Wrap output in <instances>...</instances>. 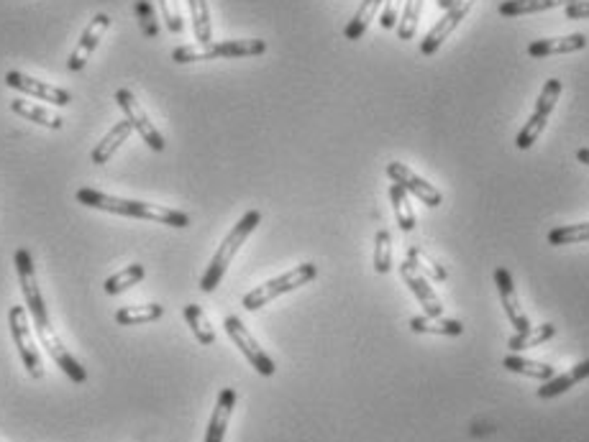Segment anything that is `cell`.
Segmentation results:
<instances>
[{"label":"cell","mask_w":589,"mask_h":442,"mask_svg":"<svg viewBox=\"0 0 589 442\" xmlns=\"http://www.w3.org/2000/svg\"><path fill=\"white\" fill-rule=\"evenodd\" d=\"M14 264L15 274H18V284H21V295H24V302H26V312L31 315V320H34L39 343H42L44 348H46V353L55 358L56 366L69 376V381L85 384V381H87V371H85L83 366H80V361L69 353L67 346L59 340L56 330L52 327V322H49V312H46L44 296L42 292H39V284H36L34 256L28 254L26 248H18L14 256Z\"/></svg>","instance_id":"obj_1"},{"label":"cell","mask_w":589,"mask_h":442,"mask_svg":"<svg viewBox=\"0 0 589 442\" xmlns=\"http://www.w3.org/2000/svg\"><path fill=\"white\" fill-rule=\"evenodd\" d=\"M77 202L85 207H93V210H103V213L121 215V217H138V220H154V223H162L169 228H188L190 226V217L179 210L165 207V205H157V202H138V200H126V197H113L106 192H97V189L83 187L77 189Z\"/></svg>","instance_id":"obj_2"},{"label":"cell","mask_w":589,"mask_h":442,"mask_svg":"<svg viewBox=\"0 0 589 442\" xmlns=\"http://www.w3.org/2000/svg\"><path fill=\"white\" fill-rule=\"evenodd\" d=\"M261 223V213L259 210H249L236 226L231 228V233L223 238V243L218 246V251L216 256L210 258V264H208L206 274L200 276V289L210 295V292H216V286L223 282V276H226V271L231 266V261L236 258V254L241 251V246L247 243V238L257 230V226Z\"/></svg>","instance_id":"obj_3"},{"label":"cell","mask_w":589,"mask_h":442,"mask_svg":"<svg viewBox=\"0 0 589 442\" xmlns=\"http://www.w3.org/2000/svg\"><path fill=\"white\" fill-rule=\"evenodd\" d=\"M318 276V266L316 264H300V266L289 268L288 274L277 276V279H269L267 284H259L257 289H251L249 295H244L241 305L249 309V312H257L264 305H269L272 299L277 296L288 295V292H295L300 289L305 284H310Z\"/></svg>","instance_id":"obj_4"},{"label":"cell","mask_w":589,"mask_h":442,"mask_svg":"<svg viewBox=\"0 0 589 442\" xmlns=\"http://www.w3.org/2000/svg\"><path fill=\"white\" fill-rule=\"evenodd\" d=\"M8 325H11V336H14L15 348H18V356L26 366L28 376L31 378H44V363L42 356H39V348L34 343V336H31V327H28L26 307L14 305L8 309Z\"/></svg>","instance_id":"obj_5"},{"label":"cell","mask_w":589,"mask_h":442,"mask_svg":"<svg viewBox=\"0 0 589 442\" xmlns=\"http://www.w3.org/2000/svg\"><path fill=\"white\" fill-rule=\"evenodd\" d=\"M559 95H562V80H548L543 85V90L538 95V103H535L533 116L528 118V123L521 128V134L515 138V146L518 148H531L538 141V136L543 134L548 118L553 113V107L559 103Z\"/></svg>","instance_id":"obj_6"},{"label":"cell","mask_w":589,"mask_h":442,"mask_svg":"<svg viewBox=\"0 0 589 442\" xmlns=\"http://www.w3.org/2000/svg\"><path fill=\"white\" fill-rule=\"evenodd\" d=\"M116 105L124 110L126 121L131 123V128L141 136V141L151 148V151H165V138L157 131V126L149 121L147 110L141 107V103L137 100V95L131 90H118L116 93Z\"/></svg>","instance_id":"obj_7"},{"label":"cell","mask_w":589,"mask_h":442,"mask_svg":"<svg viewBox=\"0 0 589 442\" xmlns=\"http://www.w3.org/2000/svg\"><path fill=\"white\" fill-rule=\"evenodd\" d=\"M223 327H226V333L231 337L233 343L239 346V350L247 356V361L254 366V371L261 376H274L277 371V366L274 361L267 356V350L261 348L259 343L254 340V336L247 330V325L239 320L236 315H228L226 320H223Z\"/></svg>","instance_id":"obj_8"},{"label":"cell","mask_w":589,"mask_h":442,"mask_svg":"<svg viewBox=\"0 0 589 442\" xmlns=\"http://www.w3.org/2000/svg\"><path fill=\"white\" fill-rule=\"evenodd\" d=\"M5 85L18 90V93L31 95V97H36V100H46V103H52V105L65 107L72 103V95H69L67 90H62V87H56V85H49V82L34 80V77H28L24 72H15V69H11V72L5 75Z\"/></svg>","instance_id":"obj_9"},{"label":"cell","mask_w":589,"mask_h":442,"mask_svg":"<svg viewBox=\"0 0 589 442\" xmlns=\"http://www.w3.org/2000/svg\"><path fill=\"white\" fill-rule=\"evenodd\" d=\"M474 3H477V0H453L452 8L446 11V15H443L439 24H436V26L431 28V31L425 34L423 44H421V52H423L425 56H431V54L439 52L441 44L449 39V36H452L453 28L459 26L462 21H464L466 14L472 11V5H474Z\"/></svg>","instance_id":"obj_10"},{"label":"cell","mask_w":589,"mask_h":442,"mask_svg":"<svg viewBox=\"0 0 589 442\" xmlns=\"http://www.w3.org/2000/svg\"><path fill=\"white\" fill-rule=\"evenodd\" d=\"M387 176H390L395 185H400V187L405 189V192H411L418 200L425 202L428 207H439L441 202H443L439 189L433 187L431 182L421 179L415 172H411L402 161H390V164H387Z\"/></svg>","instance_id":"obj_11"},{"label":"cell","mask_w":589,"mask_h":442,"mask_svg":"<svg viewBox=\"0 0 589 442\" xmlns=\"http://www.w3.org/2000/svg\"><path fill=\"white\" fill-rule=\"evenodd\" d=\"M108 26H110V15L106 14H97L96 18L87 24V28L83 31V36H80V41H77V46H75V52L69 54V59H67L69 72H80V69H85L87 59H90V54L96 52V46L100 44V39H103V34L108 31Z\"/></svg>","instance_id":"obj_12"},{"label":"cell","mask_w":589,"mask_h":442,"mask_svg":"<svg viewBox=\"0 0 589 442\" xmlns=\"http://www.w3.org/2000/svg\"><path fill=\"white\" fill-rule=\"evenodd\" d=\"M494 284H497L500 302H503V307H505L507 320L513 322L515 333H525V330H531L533 325H531V320L525 317V312H523L521 305H518L515 284H513V276H510V271H507L505 266L494 268Z\"/></svg>","instance_id":"obj_13"},{"label":"cell","mask_w":589,"mask_h":442,"mask_svg":"<svg viewBox=\"0 0 589 442\" xmlns=\"http://www.w3.org/2000/svg\"><path fill=\"white\" fill-rule=\"evenodd\" d=\"M400 274H402V282L408 284V289H411L415 299L423 305L425 315L428 317H443V305H441V299L436 296V292L431 289V284L425 279L423 274L418 271V268L412 266L411 261L405 258L402 261V266H400Z\"/></svg>","instance_id":"obj_14"},{"label":"cell","mask_w":589,"mask_h":442,"mask_svg":"<svg viewBox=\"0 0 589 442\" xmlns=\"http://www.w3.org/2000/svg\"><path fill=\"white\" fill-rule=\"evenodd\" d=\"M233 407H236V391L233 389L220 391L218 402H216V409H213V417H210V422H208L206 440L203 442H223L226 429H228V419H231L233 415Z\"/></svg>","instance_id":"obj_15"},{"label":"cell","mask_w":589,"mask_h":442,"mask_svg":"<svg viewBox=\"0 0 589 442\" xmlns=\"http://www.w3.org/2000/svg\"><path fill=\"white\" fill-rule=\"evenodd\" d=\"M210 59H239V56H259L267 52V44L261 39H228V41H210Z\"/></svg>","instance_id":"obj_16"},{"label":"cell","mask_w":589,"mask_h":442,"mask_svg":"<svg viewBox=\"0 0 589 442\" xmlns=\"http://www.w3.org/2000/svg\"><path fill=\"white\" fill-rule=\"evenodd\" d=\"M587 46V36L584 34H569V36H556V39H541L533 41L528 46V54L533 59H543V56H551V54H572L579 52Z\"/></svg>","instance_id":"obj_17"},{"label":"cell","mask_w":589,"mask_h":442,"mask_svg":"<svg viewBox=\"0 0 589 442\" xmlns=\"http://www.w3.org/2000/svg\"><path fill=\"white\" fill-rule=\"evenodd\" d=\"M134 134V128H131V123L128 121H118L113 128H110L108 134L103 136V141H97L96 148L90 151V159L93 164H108L110 156L121 148L124 141H128V136Z\"/></svg>","instance_id":"obj_18"},{"label":"cell","mask_w":589,"mask_h":442,"mask_svg":"<svg viewBox=\"0 0 589 442\" xmlns=\"http://www.w3.org/2000/svg\"><path fill=\"white\" fill-rule=\"evenodd\" d=\"M11 110H14L15 116H21V118H26V121H34L44 126V128H49V131H59L65 121L52 113V110H46V107L36 105L34 100H24V97H14L11 100Z\"/></svg>","instance_id":"obj_19"},{"label":"cell","mask_w":589,"mask_h":442,"mask_svg":"<svg viewBox=\"0 0 589 442\" xmlns=\"http://www.w3.org/2000/svg\"><path fill=\"white\" fill-rule=\"evenodd\" d=\"M589 378V358L584 363H579L574 366L572 371H566L564 376H553V378H548L546 384L538 389V399H553V397H559L564 391H569L572 387H576L579 381H584Z\"/></svg>","instance_id":"obj_20"},{"label":"cell","mask_w":589,"mask_h":442,"mask_svg":"<svg viewBox=\"0 0 589 442\" xmlns=\"http://www.w3.org/2000/svg\"><path fill=\"white\" fill-rule=\"evenodd\" d=\"M412 333H423V336H446L456 337L464 333V325L459 320H446V317H411Z\"/></svg>","instance_id":"obj_21"},{"label":"cell","mask_w":589,"mask_h":442,"mask_svg":"<svg viewBox=\"0 0 589 442\" xmlns=\"http://www.w3.org/2000/svg\"><path fill=\"white\" fill-rule=\"evenodd\" d=\"M574 0H505L500 3V15L505 18H518V15H528V14H541V11H548V8H559V5H569Z\"/></svg>","instance_id":"obj_22"},{"label":"cell","mask_w":589,"mask_h":442,"mask_svg":"<svg viewBox=\"0 0 589 442\" xmlns=\"http://www.w3.org/2000/svg\"><path fill=\"white\" fill-rule=\"evenodd\" d=\"M384 0H361V5H359V11L354 14V18L346 24L343 28V36L349 41H359L364 34H367V28H370L371 18L377 15L380 11V5H382Z\"/></svg>","instance_id":"obj_23"},{"label":"cell","mask_w":589,"mask_h":442,"mask_svg":"<svg viewBox=\"0 0 589 442\" xmlns=\"http://www.w3.org/2000/svg\"><path fill=\"white\" fill-rule=\"evenodd\" d=\"M165 315L162 305H131V307L116 309V322L131 327V325H147V322L159 320Z\"/></svg>","instance_id":"obj_24"},{"label":"cell","mask_w":589,"mask_h":442,"mask_svg":"<svg viewBox=\"0 0 589 442\" xmlns=\"http://www.w3.org/2000/svg\"><path fill=\"white\" fill-rule=\"evenodd\" d=\"M553 336H556V327H553L551 322H546V325L531 327V330H525V333H515V336H510V340H507V348L513 350V353H518V350L535 348V346L546 343V340H551Z\"/></svg>","instance_id":"obj_25"},{"label":"cell","mask_w":589,"mask_h":442,"mask_svg":"<svg viewBox=\"0 0 589 442\" xmlns=\"http://www.w3.org/2000/svg\"><path fill=\"white\" fill-rule=\"evenodd\" d=\"M182 315H185V320H188V325H190L192 336L198 337V343H200V346H213V343H216V330L210 327V322H208L203 307H198V305H188Z\"/></svg>","instance_id":"obj_26"},{"label":"cell","mask_w":589,"mask_h":442,"mask_svg":"<svg viewBox=\"0 0 589 442\" xmlns=\"http://www.w3.org/2000/svg\"><path fill=\"white\" fill-rule=\"evenodd\" d=\"M190 5L192 31L198 44H210L213 41V26H210V11H208V0H188Z\"/></svg>","instance_id":"obj_27"},{"label":"cell","mask_w":589,"mask_h":442,"mask_svg":"<svg viewBox=\"0 0 589 442\" xmlns=\"http://www.w3.org/2000/svg\"><path fill=\"white\" fill-rule=\"evenodd\" d=\"M390 202H392V210H395V217H398L400 228L405 230V233H411L415 228V213H412V205L411 197H408V192L400 187V185H390Z\"/></svg>","instance_id":"obj_28"},{"label":"cell","mask_w":589,"mask_h":442,"mask_svg":"<svg viewBox=\"0 0 589 442\" xmlns=\"http://www.w3.org/2000/svg\"><path fill=\"white\" fill-rule=\"evenodd\" d=\"M507 371H513V374H523V376H531V378H538V381H548V378H553V366H546V363H535V361H525L521 356H515V353H510L505 361H503Z\"/></svg>","instance_id":"obj_29"},{"label":"cell","mask_w":589,"mask_h":442,"mask_svg":"<svg viewBox=\"0 0 589 442\" xmlns=\"http://www.w3.org/2000/svg\"><path fill=\"white\" fill-rule=\"evenodd\" d=\"M144 266L141 264H128L121 271H116V274H110L108 279H106V292L108 295H121L126 289H131L134 284H138L144 279Z\"/></svg>","instance_id":"obj_30"},{"label":"cell","mask_w":589,"mask_h":442,"mask_svg":"<svg viewBox=\"0 0 589 442\" xmlns=\"http://www.w3.org/2000/svg\"><path fill=\"white\" fill-rule=\"evenodd\" d=\"M405 258H408L418 271H423V274H428V276H431V279H436V282H446V279H449L446 268L441 266L439 261H433V258L425 254L423 248H418V246H411Z\"/></svg>","instance_id":"obj_31"},{"label":"cell","mask_w":589,"mask_h":442,"mask_svg":"<svg viewBox=\"0 0 589 442\" xmlns=\"http://www.w3.org/2000/svg\"><path fill=\"white\" fill-rule=\"evenodd\" d=\"M589 241V223H574V226H564V228H553L548 233V243L551 246H569V243H587Z\"/></svg>","instance_id":"obj_32"},{"label":"cell","mask_w":589,"mask_h":442,"mask_svg":"<svg viewBox=\"0 0 589 442\" xmlns=\"http://www.w3.org/2000/svg\"><path fill=\"white\" fill-rule=\"evenodd\" d=\"M421 11H423V0H408L402 18L398 21V36L402 41H411L418 31V21H421Z\"/></svg>","instance_id":"obj_33"},{"label":"cell","mask_w":589,"mask_h":442,"mask_svg":"<svg viewBox=\"0 0 589 442\" xmlns=\"http://www.w3.org/2000/svg\"><path fill=\"white\" fill-rule=\"evenodd\" d=\"M392 268V236L387 230H380L374 238V271L387 274Z\"/></svg>","instance_id":"obj_34"},{"label":"cell","mask_w":589,"mask_h":442,"mask_svg":"<svg viewBox=\"0 0 589 442\" xmlns=\"http://www.w3.org/2000/svg\"><path fill=\"white\" fill-rule=\"evenodd\" d=\"M134 14H137L141 34H144L147 39H159V21H157V11L151 8L149 0H137Z\"/></svg>","instance_id":"obj_35"},{"label":"cell","mask_w":589,"mask_h":442,"mask_svg":"<svg viewBox=\"0 0 589 442\" xmlns=\"http://www.w3.org/2000/svg\"><path fill=\"white\" fill-rule=\"evenodd\" d=\"M159 8H162V18H165L167 28L172 34H182V15H179V3L178 0H159Z\"/></svg>","instance_id":"obj_36"},{"label":"cell","mask_w":589,"mask_h":442,"mask_svg":"<svg viewBox=\"0 0 589 442\" xmlns=\"http://www.w3.org/2000/svg\"><path fill=\"white\" fill-rule=\"evenodd\" d=\"M400 3H402V0H384V11H382V18H380L382 28H395V26H398Z\"/></svg>","instance_id":"obj_37"},{"label":"cell","mask_w":589,"mask_h":442,"mask_svg":"<svg viewBox=\"0 0 589 442\" xmlns=\"http://www.w3.org/2000/svg\"><path fill=\"white\" fill-rule=\"evenodd\" d=\"M564 14H566V18H572V21L589 18V0H574V3H569Z\"/></svg>","instance_id":"obj_38"},{"label":"cell","mask_w":589,"mask_h":442,"mask_svg":"<svg viewBox=\"0 0 589 442\" xmlns=\"http://www.w3.org/2000/svg\"><path fill=\"white\" fill-rule=\"evenodd\" d=\"M576 161H582L584 166H589V148H579L576 151Z\"/></svg>","instance_id":"obj_39"},{"label":"cell","mask_w":589,"mask_h":442,"mask_svg":"<svg viewBox=\"0 0 589 442\" xmlns=\"http://www.w3.org/2000/svg\"><path fill=\"white\" fill-rule=\"evenodd\" d=\"M452 3H453V0H439V8L449 11V8H452Z\"/></svg>","instance_id":"obj_40"}]
</instances>
